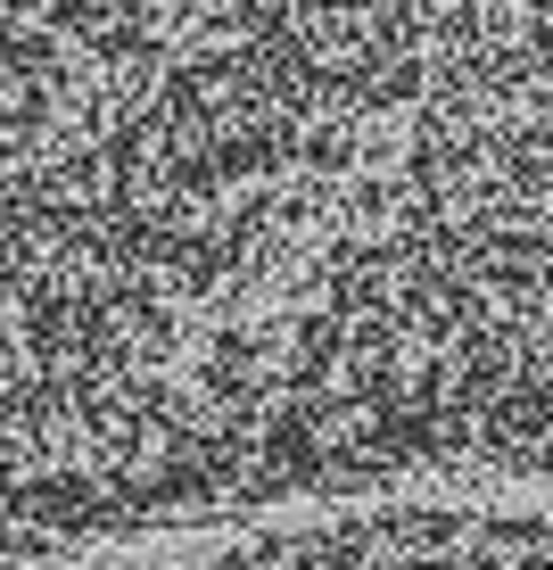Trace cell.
Masks as SVG:
<instances>
[{
    "label": "cell",
    "mask_w": 553,
    "mask_h": 570,
    "mask_svg": "<svg viewBox=\"0 0 553 570\" xmlns=\"http://www.w3.org/2000/svg\"><path fill=\"white\" fill-rule=\"evenodd\" d=\"M381 289L480 414L553 439V0H463L381 190Z\"/></svg>",
    "instance_id": "6da1fadb"
}]
</instances>
